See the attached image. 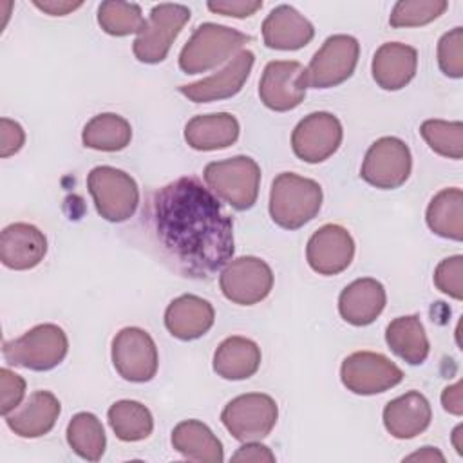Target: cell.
<instances>
[{
	"label": "cell",
	"instance_id": "6da1fadb",
	"mask_svg": "<svg viewBox=\"0 0 463 463\" xmlns=\"http://www.w3.org/2000/svg\"><path fill=\"white\" fill-rule=\"evenodd\" d=\"M148 219L166 255L188 277L208 279L233 257L232 219L195 177L159 188L150 199Z\"/></svg>",
	"mask_w": 463,
	"mask_h": 463
},
{
	"label": "cell",
	"instance_id": "7a4b0ae2",
	"mask_svg": "<svg viewBox=\"0 0 463 463\" xmlns=\"http://www.w3.org/2000/svg\"><path fill=\"white\" fill-rule=\"evenodd\" d=\"M322 206V188L309 177L293 172L279 174L269 190V215L275 224L297 230L307 224Z\"/></svg>",
	"mask_w": 463,
	"mask_h": 463
},
{
	"label": "cell",
	"instance_id": "3957f363",
	"mask_svg": "<svg viewBox=\"0 0 463 463\" xmlns=\"http://www.w3.org/2000/svg\"><path fill=\"white\" fill-rule=\"evenodd\" d=\"M250 42V36L219 24H201L179 52V67L186 74L206 72Z\"/></svg>",
	"mask_w": 463,
	"mask_h": 463
},
{
	"label": "cell",
	"instance_id": "277c9868",
	"mask_svg": "<svg viewBox=\"0 0 463 463\" xmlns=\"http://www.w3.org/2000/svg\"><path fill=\"white\" fill-rule=\"evenodd\" d=\"M203 177L215 197L235 210H250L257 201L260 168L248 156L212 161L204 166Z\"/></svg>",
	"mask_w": 463,
	"mask_h": 463
},
{
	"label": "cell",
	"instance_id": "5b68a950",
	"mask_svg": "<svg viewBox=\"0 0 463 463\" xmlns=\"http://www.w3.org/2000/svg\"><path fill=\"white\" fill-rule=\"evenodd\" d=\"M69 340L56 324H40L22 336L4 342L2 353L7 364L31 371L54 369L67 354Z\"/></svg>",
	"mask_w": 463,
	"mask_h": 463
},
{
	"label": "cell",
	"instance_id": "8992f818",
	"mask_svg": "<svg viewBox=\"0 0 463 463\" xmlns=\"http://www.w3.org/2000/svg\"><path fill=\"white\" fill-rule=\"evenodd\" d=\"M98 213L110 222L130 219L139 204V188L127 172L114 166H96L87 177Z\"/></svg>",
	"mask_w": 463,
	"mask_h": 463
},
{
	"label": "cell",
	"instance_id": "52a82bcc",
	"mask_svg": "<svg viewBox=\"0 0 463 463\" xmlns=\"http://www.w3.org/2000/svg\"><path fill=\"white\" fill-rule=\"evenodd\" d=\"M190 20V9L183 4H157L137 33L132 51L143 63H159L166 58L174 40Z\"/></svg>",
	"mask_w": 463,
	"mask_h": 463
},
{
	"label": "cell",
	"instance_id": "ba28073f",
	"mask_svg": "<svg viewBox=\"0 0 463 463\" xmlns=\"http://www.w3.org/2000/svg\"><path fill=\"white\" fill-rule=\"evenodd\" d=\"M279 407L275 400L262 392H248L233 398L221 412L226 430L239 441H260L275 427Z\"/></svg>",
	"mask_w": 463,
	"mask_h": 463
},
{
	"label": "cell",
	"instance_id": "9c48e42d",
	"mask_svg": "<svg viewBox=\"0 0 463 463\" xmlns=\"http://www.w3.org/2000/svg\"><path fill=\"white\" fill-rule=\"evenodd\" d=\"M360 56V43L349 34H333L313 54L307 69V87L329 89L353 76Z\"/></svg>",
	"mask_w": 463,
	"mask_h": 463
},
{
	"label": "cell",
	"instance_id": "30bf717a",
	"mask_svg": "<svg viewBox=\"0 0 463 463\" xmlns=\"http://www.w3.org/2000/svg\"><path fill=\"white\" fill-rule=\"evenodd\" d=\"M412 168V157L409 146L392 136L376 139L365 152L360 175L371 186L382 190H392L402 186Z\"/></svg>",
	"mask_w": 463,
	"mask_h": 463
},
{
	"label": "cell",
	"instance_id": "8fae6325",
	"mask_svg": "<svg viewBox=\"0 0 463 463\" xmlns=\"http://www.w3.org/2000/svg\"><path fill=\"white\" fill-rule=\"evenodd\" d=\"M340 378L347 391L371 396L398 385L403 380V371L382 353L356 351L342 362Z\"/></svg>",
	"mask_w": 463,
	"mask_h": 463
},
{
	"label": "cell",
	"instance_id": "7c38bea8",
	"mask_svg": "<svg viewBox=\"0 0 463 463\" xmlns=\"http://www.w3.org/2000/svg\"><path fill=\"white\" fill-rule=\"evenodd\" d=\"M219 286L228 300L239 306H253L269 295L273 271L268 262L259 257H239L224 266Z\"/></svg>",
	"mask_w": 463,
	"mask_h": 463
},
{
	"label": "cell",
	"instance_id": "4fadbf2b",
	"mask_svg": "<svg viewBox=\"0 0 463 463\" xmlns=\"http://www.w3.org/2000/svg\"><path fill=\"white\" fill-rule=\"evenodd\" d=\"M112 364L128 382H148L156 376L159 358L152 336L141 327H123L112 340Z\"/></svg>",
	"mask_w": 463,
	"mask_h": 463
},
{
	"label": "cell",
	"instance_id": "5bb4252c",
	"mask_svg": "<svg viewBox=\"0 0 463 463\" xmlns=\"http://www.w3.org/2000/svg\"><path fill=\"white\" fill-rule=\"evenodd\" d=\"M306 69L295 60L269 61L259 81L260 101L275 112H286L298 107L306 96Z\"/></svg>",
	"mask_w": 463,
	"mask_h": 463
},
{
	"label": "cell",
	"instance_id": "9a60e30c",
	"mask_svg": "<svg viewBox=\"0 0 463 463\" xmlns=\"http://www.w3.org/2000/svg\"><path fill=\"white\" fill-rule=\"evenodd\" d=\"M342 137L344 130L336 116L331 112H311L295 127L291 148L306 163H322L338 150Z\"/></svg>",
	"mask_w": 463,
	"mask_h": 463
},
{
	"label": "cell",
	"instance_id": "2e32d148",
	"mask_svg": "<svg viewBox=\"0 0 463 463\" xmlns=\"http://www.w3.org/2000/svg\"><path fill=\"white\" fill-rule=\"evenodd\" d=\"M354 257V241L340 224L320 226L307 241L306 259L320 275H338L349 268Z\"/></svg>",
	"mask_w": 463,
	"mask_h": 463
},
{
	"label": "cell",
	"instance_id": "e0dca14e",
	"mask_svg": "<svg viewBox=\"0 0 463 463\" xmlns=\"http://www.w3.org/2000/svg\"><path fill=\"white\" fill-rule=\"evenodd\" d=\"M253 61H255L253 52L248 49H242L221 71H217L215 74L201 81L181 85L179 92L194 103H210V101L232 98L246 83L251 72Z\"/></svg>",
	"mask_w": 463,
	"mask_h": 463
},
{
	"label": "cell",
	"instance_id": "ac0fdd59",
	"mask_svg": "<svg viewBox=\"0 0 463 463\" xmlns=\"http://www.w3.org/2000/svg\"><path fill=\"white\" fill-rule=\"evenodd\" d=\"M47 253L43 232L29 222H13L2 230L0 260L5 268L24 271L38 266Z\"/></svg>",
	"mask_w": 463,
	"mask_h": 463
},
{
	"label": "cell",
	"instance_id": "d6986e66",
	"mask_svg": "<svg viewBox=\"0 0 463 463\" xmlns=\"http://www.w3.org/2000/svg\"><path fill=\"white\" fill-rule=\"evenodd\" d=\"M315 36L311 22L291 5H277L262 22L266 47L279 51H297L306 47Z\"/></svg>",
	"mask_w": 463,
	"mask_h": 463
},
{
	"label": "cell",
	"instance_id": "ffe728a7",
	"mask_svg": "<svg viewBox=\"0 0 463 463\" xmlns=\"http://www.w3.org/2000/svg\"><path fill=\"white\" fill-rule=\"evenodd\" d=\"M385 288L376 279H356L338 297V311L351 326L373 324L385 307Z\"/></svg>",
	"mask_w": 463,
	"mask_h": 463
},
{
	"label": "cell",
	"instance_id": "44dd1931",
	"mask_svg": "<svg viewBox=\"0 0 463 463\" xmlns=\"http://www.w3.org/2000/svg\"><path fill=\"white\" fill-rule=\"evenodd\" d=\"M215 320L213 306L197 295L174 298L165 311L168 333L179 340H195L210 331Z\"/></svg>",
	"mask_w": 463,
	"mask_h": 463
},
{
	"label": "cell",
	"instance_id": "7402d4cb",
	"mask_svg": "<svg viewBox=\"0 0 463 463\" xmlns=\"http://www.w3.org/2000/svg\"><path fill=\"white\" fill-rule=\"evenodd\" d=\"M430 403L418 391H409L391 400L383 409V425L398 439L416 438L430 425Z\"/></svg>",
	"mask_w": 463,
	"mask_h": 463
},
{
	"label": "cell",
	"instance_id": "603a6c76",
	"mask_svg": "<svg viewBox=\"0 0 463 463\" xmlns=\"http://www.w3.org/2000/svg\"><path fill=\"white\" fill-rule=\"evenodd\" d=\"M60 402L49 391L33 392L24 405H18L5 418L7 427L20 438H40L47 434L58 416H60Z\"/></svg>",
	"mask_w": 463,
	"mask_h": 463
},
{
	"label": "cell",
	"instance_id": "cb8c5ba5",
	"mask_svg": "<svg viewBox=\"0 0 463 463\" xmlns=\"http://www.w3.org/2000/svg\"><path fill=\"white\" fill-rule=\"evenodd\" d=\"M416 69V49L400 42H387L380 45L371 65L373 78L383 90L403 89L414 78Z\"/></svg>",
	"mask_w": 463,
	"mask_h": 463
},
{
	"label": "cell",
	"instance_id": "d4e9b609",
	"mask_svg": "<svg viewBox=\"0 0 463 463\" xmlns=\"http://www.w3.org/2000/svg\"><path fill=\"white\" fill-rule=\"evenodd\" d=\"M239 137V121L228 112L201 114L184 127V139L194 150H221L232 146Z\"/></svg>",
	"mask_w": 463,
	"mask_h": 463
},
{
	"label": "cell",
	"instance_id": "484cf974",
	"mask_svg": "<svg viewBox=\"0 0 463 463\" xmlns=\"http://www.w3.org/2000/svg\"><path fill=\"white\" fill-rule=\"evenodd\" d=\"M259 367L260 347L246 336H228L213 353V371L224 380H246Z\"/></svg>",
	"mask_w": 463,
	"mask_h": 463
},
{
	"label": "cell",
	"instance_id": "4316f807",
	"mask_svg": "<svg viewBox=\"0 0 463 463\" xmlns=\"http://www.w3.org/2000/svg\"><path fill=\"white\" fill-rule=\"evenodd\" d=\"M172 445L190 461L221 463L224 459L222 443L199 420H184L172 430Z\"/></svg>",
	"mask_w": 463,
	"mask_h": 463
},
{
	"label": "cell",
	"instance_id": "83f0119b",
	"mask_svg": "<svg viewBox=\"0 0 463 463\" xmlns=\"http://www.w3.org/2000/svg\"><path fill=\"white\" fill-rule=\"evenodd\" d=\"M389 349L411 365H420L429 356V338L418 315L398 317L385 329Z\"/></svg>",
	"mask_w": 463,
	"mask_h": 463
},
{
	"label": "cell",
	"instance_id": "f1b7e54d",
	"mask_svg": "<svg viewBox=\"0 0 463 463\" xmlns=\"http://www.w3.org/2000/svg\"><path fill=\"white\" fill-rule=\"evenodd\" d=\"M427 226L443 239H463V192L445 188L438 192L427 206Z\"/></svg>",
	"mask_w": 463,
	"mask_h": 463
},
{
	"label": "cell",
	"instance_id": "f546056e",
	"mask_svg": "<svg viewBox=\"0 0 463 463\" xmlns=\"http://www.w3.org/2000/svg\"><path fill=\"white\" fill-rule=\"evenodd\" d=\"M132 139L130 123L114 112H103L94 116L81 132L85 146L101 152L123 150Z\"/></svg>",
	"mask_w": 463,
	"mask_h": 463
},
{
	"label": "cell",
	"instance_id": "4dcf8cb0",
	"mask_svg": "<svg viewBox=\"0 0 463 463\" xmlns=\"http://www.w3.org/2000/svg\"><path fill=\"white\" fill-rule=\"evenodd\" d=\"M110 429L121 441H141L152 434V412L139 402L119 400L107 412Z\"/></svg>",
	"mask_w": 463,
	"mask_h": 463
},
{
	"label": "cell",
	"instance_id": "1f68e13d",
	"mask_svg": "<svg viewBox=\"0 0 463 463\" xmlns=\"http://www.w3.org/2000/svg\"><path fill=\"white\" fill-rule=\"evenodd\" d=\"M69 447L87 461L101 459L107 445L101 421L92 412H78L67 425Z\"/></svg>",
	"mask_w": 463,
	"mask_h": 463
},
{
	"label": "cell",
	"instance_id": "d6a6232c",
	"mask_svg": "<svg viewBox=\"0 0 463 463\" xmlns=\"http://www.w3.org/2000/svg\"><path fill=\"white\" fill-rule=\"evenodd\" d=\"M145 22L146 20L143 18L141 7L137 4L107 0L98 7V24L107 34L112 36H127L134 33L137 34Z\"/></svg>",
	"mask_w": 463,
	"mask_h": 463
},
{
	"label": "cell",
	"instance_id": "836d02e7",
	"mask_svg": "<svg viewBox=\"0 0 463 463\" xmlns=\"http://www.w3.org/2000/svg\"><path fill=\"white\" fill-rule=\"evenodd\" d=\"M420 134L436 154L449 159L463 157V123L461 121L427 119L421 123Z\"/></svg>",
	"mask_w": 463,
	"mask_h": 463
},
{
	"label": "cell",
	"instance_id": "e575fe53",
	"mask_svg": "<svg viewBox=\"0 0 463 463\" xmlns=\"http://www.w3.org/2000/svg\"><path fill=\"white\" fill-rule=\"evenodd\" d=\"M449 7L445 0H400L389 16L392 27H418L439 18Z\"/></svg>",
	"mask_w": 463,
	"mask_h": 463
},
{
	"label": "cell",
	"instance_id": "d590c367",
	"mask_svg": "<svg viewBox=\"0 0 463 463\" xmlns=\"http://www.w3.org/2000/svg\"><path fill=\"white\" fill-rule=\"evenodd\" d=\"M438 65L449 78L463 76V27H454L439 38Z\"/></svg>",
	"mask_w": 463,
	"mask_h": 463
},
{
	"label": "cell",
	"instance_id": "8d00e7d4",
	"mask_svg": "<svg viewBox=\"0 0 463 463\" xmlns=\"http://www.w3.org/2000/svg\"><path fill=\"white\" fill-rule=\"evenodd\" d=\"M434 284L441 293L456 300H461L463 298V257L452 255L443 259L434 269Z\"/></svg>",
	"mask_w": 463,
	"mask_h": 463
},
{
	"label": "cell",
	"instance_id": "74e56055",
	"mask_svg": "<svg viewBox=\"0 0 463 463\" xmlns=\"http://www.w3.org/2000/svg\"><path fill=\"white\" fill-rule=\"evenodd\" d=\"M0 391H2V414L13 412L25 396V380L11 369H0Z\"/></svg>",
	"mask_w": 463,
	"mask_h": 463
},
{
	"label": "cell",
	"instance_id": "f35d334b",
	"mask_svg": "<svg viewBox=\"0 0 463 463\" xmlns=\"http://www.w3.org/2000/svg\"><path fill=\"white\" fill-rule=\"evenodd\" d=\"M25 141V132L20 123L2 118L0 119V157H9L16 154Z\"/></svg>",
	"mask_w": 463,
	"mask_h": 463
},
{
	"label": "cell",
	"instance_id": "ab89813d",
	"mask_svg": "<svg viewBox=\"0 0 463 463\" xmlns=\"http://www.w3.org/2000/svg\"><path fill=\"white\" fill-rule=\"evenodd\" d=\"M262 7L260 0H213L208 2V9L217 14L233 16V18H248L255 14Z\"/></svg>",
	"mask_w": 463,
	"mask_h": 463
},
{
	"label": "cell",
	"instance_id": "60d3db41",
	"mask_svg": "<svg viewBox=\"0 0 463 463\" xmlns=\"http://www.w3.org/2000/svg\"><path fill=\"white\" fill-rule=\"evenodd\" d=\"M232 461H253V463H273L275 461V454L266 447L260 445L257 441H248L246 445H242L233 456Z\"/></svg>",
	"mask_w": 463,
	"mask_h": 463
},
{
	"label": "cell",
	"instance_id": "b9f144b4",
	"mask_svg": "<svg viewBox=\"0 0 463 463\" xmlns=\"http://www.w3.org/2000/svg\"><path fill=\"white\" fill-rule=\"evenodd\" d=\"M441 405L447 412L454 416L463 414V398H461V382H456L454 385H449L441 392Z\"/></svg>",
	"mask_w": 463,
	"mask_h": 463
},
{
	"label": "cell",
	"instance_id": "7bdbcfd3",
	"mask_svg": "<svg viewBox=\"0 0 463 463\" xmlns=\"http://www.w3.org/2000/svg\"><path fill=\"white\" fill-rule=\"evenodd\" d=\"M33 4H34L38 9H42V11H45L47 14H51V16H63V14H67V13H71V11L78 9V7H81V2H67V0H43V2L34 0Z\"/></svg>",
	"mask_w": 463,
	"mask_h": 463
},
{
	"label": "cell",
	"instance_id": "ee69618b",
	"mask_svg": "<svg viewBox=\"0 0 463 463\" xmlns=\"http://www.w3.org/2000/svg\"><path fill=\"white\" fill-rule=\"evenodd\" d=\"M405 461H445V458H443V454L438 450V449H434V447H423L421 450H418V452H414V454H411V456H407L405 458Z\"/></svg>",
	"mask_w": 463,
	"mask_h": 463
},
{
	"label": "cell",
	"instance_id": "f6af8a7d",
	"mask_svg": "<svg viewBox=\"0 0 463 463\" xmlns=\"http://www.w3.org/2000/svg\"><path fill=\"white\" fill-rule=\"evenodd\" d=\"M463 425H458L456 429H454V432H452V443H454V449L458 450V454H463Z\"/></svg>",
	"mask_w": 463,
	"mask_h": 463
}]
</instances>
